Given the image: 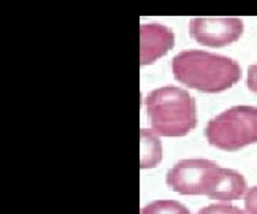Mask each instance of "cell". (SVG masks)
I'll return each mask as SVG.
<instances>
[{"instance_id": "ba28073f", "label": "cell", "mask_w": 257, "mask_h": 214, "mask_svg": "<svg viewBox=\"0 0 257 214\" xmlns=\"http://www.w3.org/2000/svg\"><path fill=\"white\" fill-rule=\"evenodd\" d=\"M140 214H191V211L175 200H159L143 206Z\"/></svg>"}, {"instance_id": "5b68a950", "label": "cell", "mask_w": 257, "mask_h": 214, "mask_svg": "<svg viewBox=\"0 0 257 214\" xmlns=\"http://www.w3.org/2000/svg\"><path fill=\"white\" fill-rule=\"evenodd\" d=\"M243 31L244 24L240 18H194L189 23L192 40L210 48H222L238 42Z\"/></svg>"}, {"instance_id": "8fae6325", "label": "cell", "mask_w": 257, "mask_h": 214, "mask_svg": "<svg viewBox=\"0 0 257 214\" xmlns=\"http://www.w3.org/2000/svg\"><path fill=\"white\" fill-rule=\"evenodd\" d=\"M248 87L249 91L257 94V64L251 65L248 69Z\"/></svg>"}, {"instance_id": "30bf717a", "label": "cell", "mask_w": 257, "mask_h": 214, "mask_svg": "<svg viewBox=\"0 0 257 214\" xmlns=\"http://www.w3.org/2000/svg\"><path fill=\"white\" fill-rule=\"evenodd\" d=\"M244 209L248 214H257V186L251 187L244 197Z\"/></svg>"}, {"instance_id": "277c9868", "label": "cell", "mask_w": 257, "mask_h": 214, "mask_svg": "<svg viewBox=\"0 0 257 214\" xmlns=\"http://www.w3.org/2000/svg\"><path fill=\"white\" fill-rule=\"evenodd\" d=\"M205 137L211 146L222 151H238L257 143V108L232 106L206 124Z\"/></svg>"}, {"instance_id": "7a4b0ae2", "label": "cell", "mask_w": 257, "mask_h": 214, "mask_svg": "<svg viewBox=\"0 0 257 214\" xmlns=\"http://www.w3.org/2000/svg\"><path fill=\"white\" fill-rule=\"evenodd\" d=\"M172 72L176 81L206 94L230 89L241 78L238 62L230 57L199 50L176 54L172 61Z\"/></svg>"}, {"instance_id": "8992f818", "label": "cell", "mask_w": 257, "mask_h": 214, "mask_svg": "<svg viewBox=\"0 0 257 214\" xmlns=\"http://www.w3.org/2000/svg\"><path fill=\"white\" fill-rule=\"evenodd\" d=\"M175 46V34L162 24L140 26V64L151 65Z\"/></svg>"}, {"instance_id": "52a82bcc", "label": "cell", "mask_w": 257, "mask_h": 214, "mask_svg": "<svg viewBox=\"0 0 257 214\" xmlns=\"http://www.w3.org/2000/svg\"><path fill=\"white\" fill-rule=\"evenodd\" d=\"M162 159V146L151 130H142V168H154Z\"/></svg>"}, {"instance_id": "6da1fadb", "label": "cell", "mask_w": 257, "mask_h": 214, "mask_svg": "<svg viewBox=\"0 0 257 214\" xmlns=\"http://www.w3.org/2000/svg\"><path fill=\"white\" fill-rule=\"evenodd\" d=\"M165 181L181 195H206L217 201L236 200L246 192L243 174L206 159L180 160L167 171Z\"/></svg>"}, {"instance_id": "9c48e42d", "label": "cell", "mask_w": 257, "mask_h": 214, "mask_svg": "<svg viewBox=\"0 0 257 214\" xmlns=\"http://www.w3.org/2000/svg\"><path fill=\"white\" fill-rule=\"evenodd\" d=\"M199 214H248V212L241 211L236 206L225 205V203H214V205L205 206L203 209H200Z\"/></svg>"}, {"instance_id": "3957f363", "label": "cell", "mask_w": 257, "mask_h": 214, "mask_svg": "<svg viewBox=\"0 0 257 214\" xmlns=\"http://www.w3.org/2000/svg\"><path fill=\"white\" fill-rule=\"evenodd\" d=\"M153 130L161 137H184L197 125L195 100L186 89L164 86L145 99Z\"/></svg>"}]
</instances>
